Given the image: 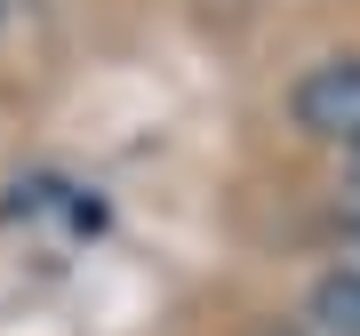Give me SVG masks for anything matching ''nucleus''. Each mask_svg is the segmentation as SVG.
<instances>
[{
  "label": "nucleus",
  "instance_id": "obj_1",
  "mask_svg": "<svg viewBox=\"0 0 360 336\" xmlns=\"http://www.w3.org/2000/svg\"><path fill=\"white\" fill-rule=\"evenodd\" d=\"M288 120H296V136L352 153L360 144V56H321V65H304L288 80Z\"/></svg>",
  "mask_w": 360,
  "mask_h": 336
},
{
  "label": "nucleus",
  "instance_id": "obj_2",
  "mask_svg": "<svg viewBox=\"0 0 360 336\" xmlns=\"http://www.w3.org/2000/svg\"><path fill=\"white\" fill-rule=\"evenodd\" d=\"M304 336H360V264H328V272H312V288H304V321H296Z\"/></svg>",
  "mask_w": 360,
  "mask_h": 336
},
{
  "label": "nucleus",
  "instance_id": "obj_3",
  "mask_svg": "<svg viewBox=\"0 0 360 336\" xmlns=\"http://www.w3.org/2000/svg\"><path fill=\"white\" fill-rule=\"evenodd\" d=\"M345 240H352V264H360V200H345Z\"/></svg>",
  "mask_w": 360,
  "mask_h": 336
},
{
  "label": "nucleus",
  "instance_id": "obj_4",
  "mask_svg": "<svg viewBox=\"0 0 360 336\" xmlns=\"http://www.w3.org/2000/svg\"><path fill=\"white\" fill-rule=\"evenodd\" d=\"M345 184H352V200H360V144L345 153Z\"/></svg>",
  "mask_w": 360,
  "mask_h": 336
},
{
  "label": "nucleus",
  "instance_id": "obj_5",
  "mask_svg": "<svg viewBox=\"0 0 360 336\" xmlns=\"http://www.w3.org/2000/svg\"><path fill=\"white\" fill-rule=\"evenodd\" d=\"M0 16H8V0H0Z\"/></svg>",
  "mask_w": 360,
  "mask_h": 336
},
{
  "label": "nucleus",
  "instance_id": "obj_6",
  "mask_svg": "<svg viewBox=\"0 0 360 336\" xmlns=\"http://www.w3.org/2000/svg\"><path fill=\"white\" fill-rule=\"evenodd\" d=\"M288 336H304V328H288Z\"/></svg>",
  "mask_w": 360,
  "mask_h": 336
}]
</instances>
